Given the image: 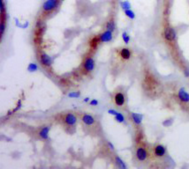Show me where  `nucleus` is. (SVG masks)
<instances>
[{"instance_id":"nucleus-32","label":"nucleus","mask_w":189,"mask_h":169,"mask_svg":"<svg viewBox=\"0 0 189 169\" xmlns=\"http://www.w3.org/2000/svg\"><path fill=\"white\" fill-rule=\"evenodd\" d=\"M89 98H86V99H84L85 102H88V101H89Z\"/></svg>"},{"instance_id":"nucleus-9","label":"nucleus","mask_w":189,"mask_h":169,"mask_svg":"<svg viewBox=\"0 0 189 169\" xmlns=\"http://www.w3.org/2000/svg\"><path fill=\"white\" fill-rule=\"evenodd\" d=\"M166 153V148L162 144H157L154 148V154L156 157H164Z\"/></svg>"},{"instance_id":"nucleus-30","label":"nucleus","mask_w":189,"mask_h":169,"mask_svg":"<svg viewBox=\"0 0 189 169\" xmlns=\"http://www.w3.org/2000/svg\"><path fill=\"white\" fill-rule=\"evenodd\" d=\"M108 145H109V147L110 148L111 151H113V150H114V146H113V144H111L110 142H108Z\"/></svg>"},{"instance_id":"nucleus-21","label":"nucleus","mask_w":189,"mask_h":169,"mask_svg":"<svg viewBox=\"0 0 189 169\" xmlns=\"http://www.w3.org/2000/svg\"><path fill=\"white\" fill-rule=\"evenodd\" d=\"M116 120H117V122H119V123H123L124 122V115L122 114H120V113H118V114L116 115Z\"/></svg>"},{"instance_id":"nucleus-29","label":"nucleus","mask_w":189,"mask_h":169,"mask_svg":"<svg viewBox=\"0 0 189 169\" xmlns=\"http://www.w3.org/2000/svg\"><path fill=\"white\" fill-rule=\"evenodd\" d=\"M97 104H98V101H97L96 99H92V100L90 101V105H91V106H96Z\"/></svg>"},{"instance_id":"nucleus-7","label":"nucleus","mask_w":189,"mask_h":169,"mask_svg":"<svg viewBox=\"0 0 189 169\" xmlns=\"http://www.w3.org/2000/svg\"><path fill=\"white\" fill-rule=\"evenodd\" d=\"M81 121L84 123V124L88 126H92L95 123V119L94 118L93 115L89 114H84L81 116Z\"/></svg>"},{"instance_id":"nucleus-23","label":"nucleus","mask_w":189,"mask_h":169,"mask_svg":"<svg viewBox=\"0 0 189 169\" xmlns=\"http://www.w3.org/2000/svg\"><path fill=\"white\" fill-rule=\"evenodd\" d=\"M122 38H123V40H124V41L126 43V44L129 43L130 37L126 35V33H123V34H122Z\"/></svg>"},{"instance_id":"nucleus-15","label":"nucleus","mask_w":189,"mask_h":169,"mask_svg":"<svg viewBox=\"0 0 189 169\" xmlns=\"http://www.w3.org/2000/svg\"><path fill=\"white\" fill-rule=\"evenodd\" d=\"M131 117H132L133 122L136 125H140L142 122V115L141 114H136V113H131Z\"/></svg>"},{"instance_id":"nucleus-3","label":"nucleus","mask_w":189,"mask_h":169,"mask_svg":"<svg viewBox=\"0 0 189 169\" xmlns=\"http://www.w3.org/2000/svg\"><path fill=\"white\" fill-rule=\"evenodd\" d=\"M113 100H114L115 105L119 108H122L125 102V94L121 92H117L113 96Z\"/></svg>"},{"instance_id":"nucleus-22","label":"nucleus","mask_w":189,"mask_h":169,"mask_svg":"<svg viewBox=\"0 0 189 169\" xmlns=\"http://www.w3.org/2000/svg\"><path fill=\"white\" fill-rule=\"evenodd\" d=\"M28 70L29 71H35V70H37V65L35 64H30L28 67Z\"/></svg>"},{"instance_id":"nucleus-16","label":"nucleus","mask_w":189,"mask_h":169,"mask_svg":"<svg viewBox=\"0 0 189 169\" xmlns=\"http://www.w3.org/2000/svg\"><path fill=\"white\" fill-rule=\"evenodd\" d=\"M106 28L110 31H111V32H113L115 30V22L114 20H110L108 22H107V24H106Z\"/></svg>"},{"instance_id":"nucleus-17","label":"nucleus","mask_w":189,"mask_h":169,"mask_svg":"<svg viewBox=\"0 0 189 169\" xmlns=\"http://www.w3.org/2000/svg\"><path fill=\"white\" fill-rule=\"evenodd\" d=\"M115 159H116V162H117V164H118V166L120 167V168H123V169L126 168V166H125V162L122 160V159H120L119 156H116Z\"/></svg>"},{"instance_id":"nucleus-33","label":"nucleus","mask_w":189,"mask_h":169,"mask_svg":"<svg viewBox=\"0 0 189 169\" xmlns=\"http://www.w3.org/2000/svg\"><path fill=\"white\" fill-rule=\"evenodd\" d=\"M61 1H64V0H61Z\"/></svg>"},{"instance_id":"nucleus-27","label":"nucleus","mask_w":189,"mask_h":169,"mask_svg":"<svg viewBox=\"0 0 189 169\" xmlns=\"http://www.w3.org/2000/svg\"><path fill=\"white\" fill-rule=\"evenodd\" d=\"M172 123V121L171 120H166V121H164V123H163V125H164V126H166V127H168V126H170V125Z\"/></svg>"},{"instance_id":"nucleus-14","label":"nucleus","mask_w":189,"mask_h":169,"mask_svg":"<svg viewBox=\"0 0 189 169\" xmlns=\"http://www.w3.org/2000/svg\"><path fill=\"white\" fill-rule=\"evenodd\" d=\"M49 131H50V127L49 126H44L43 129H41L39 132V136L43 139H48L49 137Z\"/></svg>"},{"instance_id":"nucleus-13","label":"nucleus","mask_w":189,"mask_h":169,"mask_svg":"<svg viewBox=\"0 0 189 169\" xmlns=\"http://www.w3.org/2000/svg\"><path fill=\"white\" fill-rule=\"evenodd\" d=\"M45 30V26L43 23H42L41 21H38L37 26H36V31H35V35L37 37H40L43 35V32Z\"/></svg>"},{"instance_id":"nucleus-25","label":"nucleus","mask_w":189,"mask_h":169,"mask_svg":"<svg viewBox=\"0 0 189 169\" xmlns=\"http://www.w3.org/2000/svg\"><path fill=\"white\" fill-rule=\"evenodd\" d=\"M5 24H4V22L2 21V22H1V25H0V35H1V36L4 35V31H5Z\"/></svg>"},{"instance_id":"nucleus-12","label":"nucleus","mask_w":189,"mask_h":169,"mask_svg":"<svg viewBox=\"0 0 189 169\" xmlns=\"http://www.w3.org/2000/svg\"><path fill=\"white\" fill-rule=\"evenodd\" d=\"M120 56L122 59L126 61V60H129L130 58H131L132 53H131V50H130L129 49H127V48H123V49L120 50Z\"/></svg>"},{"instance_id":"nucleus-20","label":"nucleus","mask_w":189,"mask_h":169,"mask_svg":"<svg viewBox=\"0 0 189 169\" xmlns=\"http://www.w3.org/2000/svg\"><path fill=\"white\" fill-rule=\"evenodd\" d=\"M125 14L126 15L128 18L132 19V20H134V19L135 18V12H134L132 10H130V9H128V10H125Z\"/></svg>"},{"instance_id":"nucleus-8","label":"nucleus","mask_w":189,"mask_h":169,"mask_svg":"<svg viewBox=\"0 0 189 169\" xmlns=\"http://www.w3.org/2000/svg\"><path fill=\"white\" fill-rule=\"evenodd\" d=\"M100 41L102 42H108L112 40V32L110 30H106L103 34H101L99 36Z\"/></svg>"},{"instance_id":"nucleus-4","label":"nucleus","mask_w":189,"mask_h":169,"mask_svg":"<svg viewBox=\"0 0 189 169\" xmlns=\"http://www.w3.org/2000/svg\"><path fill=\"white\" fill-rule=\"evenodd\" d=\"M62 121L67 126H74L76 124V123H77V118H76V116L74 114L68 113V114H65L63 116Z\"/></svg>"},{"instance_id":"nucleus-19","label":"nucleus","mask_w":189,"mask_h":169,"mask_svg":"<svg viewBox=\"0 0 189 169\" xmlns=\"http://www.w3.org/2000/svg\"><path fill=\"white\" fill-rule=\"evenodd\" d=\"M121 5V7L123 8V10H128L131 8V4H130L128 1H124V2H121L120 3Z\"/></svg>"},{"instance_id":"nucleus-2","label":"nucleus","mask_w":189,"mask_h":169,"mask_svg":"<svg viewBox=\"0 0 189 169\" xmlns=\"http://www.w3.org/2000/svg\"><path fill=\"white\" fill-rule=\"evenodd\" d=\"M164 35L165 40L168 41H173L176 39V31L174 30L173 27H166L164 28Z\"/></svg>"},{"instance_id":"nucleus-10","label":"nucleus","mask_w":189,"mask_h":169,"mask_svg":"<svg viewBox=\"0 0 189 169\" xmlns=\"http://www.w3.org/2000/svg\"><path fill=\"white\" fill-rule=\"evenodd\" d=\"M178 96H179V99L183 102H189V94L186 91L184 87H181L179 90V93H178Z\"/></svg>"},{"instance_id":"nucleus-1","label":"nucleus","mask_w":189,"mask_h":169,"mask_svg":"<svg viewBox=\"0 0 189 169\" xmlns=\"http://www.w3.org/2000/svg\"><path fill=\"white\" fill-rule=\"evenodd\" d=\"M59 3V0H47L43 5V10L45 12H50L58 7Z\"/></svg>"},{"instance_id":"nucleus-26","label":"nucleus","mask_w":189,"mask_h":169,"mask_svg":"<svg viewBox=\"0 0 189 169\" xmlns=\"http://www.w3.org/2000/svg\"><path fill=\"white\" fill-rule=\"evenodd\" d=\"M0 9H1V13L2 16L4 15V11H5V5H4V1L0 0Z\"/></svg>"},{"instance_id":"nucleus-24","label":"nucleus","mask_w":189,"mask_h":169,"mask_svg":"<svg viewBox=\"0 0 189 169\" xmlns=\"http://www.w3.org/2000/svg\"><path fill=\"white\" fill-rule=\"evenodd\" d=\"M68 97L70 98H79L80 97V93L76 92V93H71L68 94Z\"/></svg>"},{"instance_id":"nucleus-11","label":"nucleus","mask_w":189,"mask_h":169,"mask_svg":"<svg viewBox=\"0 0 189 169\" xmlns=\"http://www.w3.org/2000/svg\"><path fill=\"white\" fill-rule=\"evenodd\" d=\"M40 62L42 65H44L46 67H50V65H52V60L50 58V56H49L47 55V54H45V53L41 54Z\"/></svg>"},{"instance_id":"nucleus-18","label":"nucleus","mask_w":189,"mask_h":169,"mask_svg":"<svg viewBox=\"0 0 189 169\" xmlns=\"http://www.w3.org/2000/svg\"><path fill=\"white\" fill-rule=\"evenodd\" d=\"M99 41H100L99 37H94L92 40L90 41V46L94 49V48L97 47V45H98V43H99Z\"/></svg>"},{"instance_id":"nucleus-31","label":"nucleus","mask_w":189,"mask_h":169,"mask_svg":"<svg viewBox=\"0 0 189 169\" xmlns=\"http://www.w3.org/2000/svg\"><path fill=\"white\" fill-rule=\"evenodd\" d=\"M184 73H185V75L186 76V77H189V70H185Z\"/></svg>"},{"instance_id":"nucleus-6","label":"nucleus","mask_w":189,"mask_h":169,"mask_svg":"<svg viewBox=\"0 0 189 169\" xmlns=\"http://www.w3.org/2000/svg\"><path fill=\"white\" fill-rule=\"evenodd\" d=\"M136 158L140 161H145L148 158V152L142 146H139L136 149Z\"/></svg>"},{"instance_id":"nucleus-28","label":"nucleus","mask_w":189,"mask_h":169,"mask_svg":"<svg viewBox=\"0 0 189 169\" xmlns=\"http://www.w3.org/2000/svg\"><path fill=\"white\" fill-rule=\"evenodd\" d=\"M108 113H109L110 114H112V115H115V116H116V115L118 114V112H117L116 110H113V109L108 110Z\"/></svg>"},{"instance_id":"nucleus-5","label":"nucleus","mask_w":189,"mask_h":169,"mask_svg":"<svg viewBox=\"0 0 189 169\" xmlns=\"http://www.w3.org/2000/svg\"><path fill=\"white\" fill-rule=\"evenodd\" d=\"M94 59L91 57V56H88L86 57L84 60V63H83V68L86 71L89 72L94 70Z\"/></svg>"}]
</instances>
